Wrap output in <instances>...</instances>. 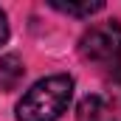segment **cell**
<instances>
[{"instance_id":"1","label":"cell","mask_w":121,"mask_h":121,"mask_svg":"<svg viewBox=\"0 0 121 121\" xmlns=\"http://www.w3.org/2000/svg\"><path fill=\"white\" fill-rule=\"evenodd\" d=\"M70 96H73L70 76L56 73V76L39 79L17 101V121H56L68 110Z\"/></svg>"},{"instance_id":"2","label":"cell","mask_w":121,"mask_h":121,"mask_svg":"<svg viewBox=\"0 0 121 121\" xmlns=\"http://www.w3.org/2000/svg\"><path fill=\"white\" fill-rule=\"evenodd\" d=\"M79 51L82 56L90 62H118L121 56V26L116 20H104L96 23L82 34L79 39Z\"/></svg>"},{"instance_id":"3","label":"cell","mask_w":121,"mask_h":121,"mask_svg":"<svg viewBox=\"0 0 121 121\" xmlns=\"http://www.w3.org/2000/svg\"><path fill=\"white\" fill-rule=\"evenodd\" d=\"M76 121H118L116 110L101 96H85L76 107Z\"/></svg>"},{"instance_id":"4","label":"cell","mask_w":121,"mask_h":121,"mask_svg":"<svg viewBox=\"0 0 121 121\" xmlns=\"http://www.w3.org/2000/svg\"><path fill=\"white\" fill-rule=\"evenodd\" d=\"M26 76V65L17 54L0 56V90H17Z\"/></svg>"},{"instance_id":"5","label":"cell","mask_w":121,"mask_h":121,"mask_svg":"<svg viewBox=\"0 0 121 121\" xmlns=\"http://www.w3.org/2000/svg\"><path fill=\"white\" fill-rule=\"evenodd\" d=\"M51 9H56V11H62V14H73V17H90V14H96V11H101L104 9V3L101 0H85V3H62V0H51Z\"/></svg>"},{"instance_id":"6","label":"cell","mask_w":121,"mask_h":121,"mask_svg":"<svg viewBox=\"0 0 121 121\" xmlns=\"http://www.w3.org/2000/svg\"><path fill=\"white\" fill-rule=\"evenodd\" d=\"M9 39V23H6V14H3V9H0V45Z\"/></svg>"}]
</instances>
